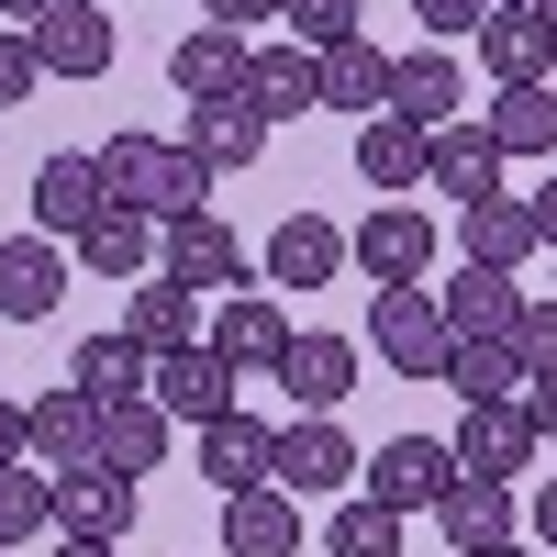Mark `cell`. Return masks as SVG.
I'll return each mask as SVG.
<instances>
[{"label": "cell", "mask_w": 557, "mask_h": 557, "mask_svg": "<svg viewBox=\"0 0 557 557\" xmlns=\"http://www.w3.org/2000/svg\"><path fill=\"white\" fill-rule=\"evenodd\" d=\"M368 346H380L391 380H446V357H457L435 290H380V312H368Z\"/></svg>", "instance_id": "3957f363"}, {"label": "cell", "mask_w": 557, "mask_h": 557, "mask_svg": "<svg viewBox=\"0 0 557 557\" xmlns=\"http://www.w3.org/2000/svg\"><path fill=\"white\" fill-rule=\"evenodd\" d=\"M146 380H157V357L134 346L123 323H112V335H89V346L67 357V391H89L101 412H123V401H146Z\"/></svg>", "instance_id": "44dd1931"}, {"label": "cell", "mask_w": 557, "mask_h": 557, "mask_svg": "<svg viewBox=\"0 0 557 557\" xmlns=\"http://www.w3.org/2000/svg\"><path fill=\"white\" fill-rule=\"evenodd\" d=\"M446 391H457V401H524V357H513V335L457 346V357H446Z\"/></svg>", "instance_id": "d6a6232c"}, {"label": "cell", "mask_w": 557, "mask_h": 557, "mask_svg": "<svg viewBox=\"0 0 557 557\" xmlns=\"http://www.w3.org/2000/svg\"><path fill=\"white\" fill-rule=\"evenodd\" d=\"M101 212H112L101 157H45V168H34V223H45V235H89Z\"/></svg>", "instance_id": "5bb4252c"}, {"label": "cell", "mask_w": 557, "mask_h": 557, "mask_svg": "<svg viewBox=\"0 0 557 557\" xmlns=\"http://www.w3.org/2000/svg\"><path fill=\"white\" fill-rule=\"evenodd\" d=\"M212 346L235 357V368H278V357H290V312H278L268 290H223V312H212Z\"/></svg>", "instance_id": "4316f807"}, {"label": "cell", "mask_w": 557, "mask_h": 557, "mask_svg": "<svg viewBox=\"0 0 557 557\" xmlns=\"http://www.w3.org/2000/svg\"><path fill=\"white\" fill-rule=\"evenodd\" d=\"M491 12H535V0H491Z\"/></svg>", "instance_id": "f907efd6"}, {"label": "cell", "mask_w": 557, "mask_h": 557, "mask_svg": "<svg viewBox=\"0 0 557 557\" xmlns=\"http://www.w3.org/2000/svg\"><path fill=\"white\" fill-rule=\"evenodd\" d=\"M480 134L502 157H557V89L535 78V89H502V101L480 112Z\"/></svg>", "instance_id": "1f68e13d"}, {"label": "cell", "mask_w": 557, "mask_h": 557, "mask_svg": "<svg viewBox=\"0 0 557 557\" xmlns=\"http://www.w3.org/2000/svg\"><path fill=\"white\" fill-rule=\"evenodd\" d=\"M57 557H112V546H89V535H57Z\"/></svg>", "instance_id": "c3c4849f"}, {"label": "cell", "mask_w": 557, "mask_h": 557, "mask_svg": "<svg viewBox=\"0 0 557 557\" xmlns=\"http://www.w3.org/2000/svg\"><path fill=\"white\" fill-rule=\"evenodd\" d=\"M157 268L178 278V290H246V246L223 235L212 212H190V223H168V235H157Z\"/></svg>", "instance_id": "4fadbf2b"}, {"label": "cell", "mask_w": 557, "mask_h": 557, "mask_svg": "<svg viewBox=\"0 0 557 557\" xmlns=\"http://www.w3.org/2000/svg\"><path fill=\"white\" fill-rule=\"evenodd\" d=\"M435 312H446L457 346H480V335H513V323H524V290H513L502 268H457L446 290H435Z\"/></svg>", "instance_id": "ac0fdd59"}, {"label": "cell", "mask_w": 557, "mask_h": 557, "mask_svg": "<svg viewBox=\"0 0 557 557\" xmlns=\"http://www.w3.org/2000/svg\"><path fill=\"white\" fill-rule=\"evenodd\" d=\"M235 380H246V368H235V357H223V346L201 335V346H168V357H157L146 401L168 412V424H190V435H201V424H223V412H235Z\"/></svg>", "instance_id": "7a4b0ae2"}, {"label": "cell", "mask_w": 557, "mask_h": 557, "mask_svg": "<svg viewBox=\"0 0 557 557\" xmlns=\"http://www.w3.org/2000/svg\"><path fill=\"white\" fill-rule=\"evenodd\" d=\"M246 67H257V45H246L235 23H212V12L168 45V78H178V101H190V112H201V101H246Z\"/></svg>", "instance_id": "8992f818"}, {"label": "cell", "mask_w": 557, "mask_h": 557, "mask_svg": "<svg viewBox=\"0 0 557 557\" xmlns=\"http://www.w3.org/2000/svg\"><path fill=\"white\" fill-rule=\"evenodd\" d=\"M480 557H535V546H524V535H513V546H480Z\"/></svg>", "instance_id": "681fc988"}, {"label": "cell", "mask_w": 557, "mask_h": 557, "mask_svg": "<svg viewBox=\"0 0 557 557\" xmlns=\"http://www.w3.org/2000/svg\"><path fill=\"white\" fill-rule=\"evenodd\" d=\"M491 178H502V146H491L480 123H446L435 146H424V190H435V201H457V212L491 201Z\"/></svg>", "instance_id": "603a6c76"}, {"label": "cell", "mask_w": 557, "mask_h": 557, "mask_svg": "<svg viewBox=\"0 0 557 557\" xmlns=\"http://www.w3.org/2000/svg\"><path fill=\"white\" fill-rule=\"evenodd\" d=\"M535 235L557 246V178H546V190H535Z\"/></svg>", "instance_id": "7dc6e473"}, {"label": "cell", "mask_w": 557, "mask_h": 557, "mask_svg": "<svg viewBox=\"0 0 557 557\" xmlns=\"http://www.w3.org/2000/svg\"><path fill=\"white\" fill-rule=\"evenodd\" d=\"M446 446H457V469H469V480H502V491H513V480L535 469L546 435L524 424V401H469V424H457Z\"/></svg>", "instance_id": "ba28073f"}, {"label": "cell", "mask_w": 557, "mask_h": 557, "mask_svg": "<svg viewBox=\"0 0 557 557\" xmlns=\"http://www.w3.org/2000/svg\"><path fill=\"white\" fill-rule=\"evenodd\" d=\"M435 524H446V546H457V557L513 546V491H502V480H457V491L435 502Z\"/></svg>", "instance_id": "f546056e"}, {"label": "cell", "mask_w": 557, "mask_h": 557, "mask_svg": "<svg viewBox=\"0 0 557 557\" xmlns=\"http://www.w3.org/2000/svg\"><path fill=\"white\" fill-rule=\"evenodd\" d=\"M357 469H368V457L346 446V424H335V412H301V424H278V491H290V502L357 491Z\"/></svg>", "instance_id": "52a82bcc"}, {"label": "cell", "mask_w": 557, "mask_h": 557, "mask_svg": "<svg viewBox=\"0 0 557 557\" xmlns=\"http://www.w3.org/2000/svg\"><path fill=\"white\" fill-rule=\"evenodd\" d=\"M469 45H480V67H491L502 89H535V78L557 67V23H546V12H491Z\"/></svg>", "instance_id": "d6986e66"}, {"label": "cell", "mask_w": 557, "mask_h": 557, "mask_svg": "<svg viewBox=\"0 0 557 557\" xmlns=\"http://www.w3.org/2000/svg\"><path fill=\"white\" fill-rule=\"evenodd\" d=\"M157 235H168V223H146V212L112 201V212L78 235V268H101V278H157Z\"/></svg>", "instance_id": "4dcf8cb0"}, {"label": "cell", "mask_w": 557, "mask_h": 557, "mask_svg": "<svg viewBox=\"0 0 557 557\" xmlns=\"http://www.w3.org/2000/svg\"><path fill=\"white\" fill-rule=\"evenodd\" d=\"M45 12H57V0H0V23H12V34H34Z\"/></svg>", "instance_id": "bcb514c9"}, {"label": "cell", "mask_w": 557, "mask_h": 557, "mask_svg": "<svg viewBox=\"0 0 557 557\" xmlns=\"http://www.w3.org/2000/svg\"><path fill=\"white\" fill-rule=\"evenodd\" d=\"M57 524V469H0V546H23V535H45Z\"/></svg>", "instance_id": "8d00e7d4"}, {"label": "cell", "mask_w": 557, "mask_h": 557, "mask_svg": "<svg viewBox=\"0 0 557 557\" xmlns=\"http://www.w3.org/2000/svg\"><path fill=\"white\" fill-rule=\"evenodd\" d=\"M412 23H424L435 45H457V34H480V23H491V0H412Z\"/></svg>", "instance_id": "60d3db41"}, {"label": "cell", "mask_w": 557, "mask_h": 557, "mask_svg": "<svg viewBox=\"0 0 557 557\" xmlns=\"http://www.w3.org/2000/svg\"><path fill=\"white\" fill-rule=\"evenodd\" d=\"M101 469H123V480L168 469V412H157V401H123L112 424H101Z\"/></svg>", "instance_id": "e575fe53"}, {"label": "cell", "mask_w": 557, "mask_h": 557, "mask_svg": "<svg viewBox=\"0 0 557 557\" xmlns=\"http://www.w3.org/2000/svg\"><path fill=\"white\" fill-rule=\"evenodd\" d=\"M201 480L223 502H246L278 480V424H257V412H223V424H201Z\"/></svg>", "instance_id": "9c48e42d"}, {"label": "cell", "mask_w": 557, "mask_h": 557, "mask_svg": "<svg viewBox=\"0 0 557 557\" xmlns=\"http://www.w3.org/2000/svg\"><path fill=\"white\" fill-rule=\"evenodd\" d=\"M513 357H524V380H557V301H524V323H513Z\"/></svg>", "instance_id": "f35d334b"}, {"label": "cell", "mask_w": 557, "mask_h": 557, "mask_svg": "<svg viewBox=\"0 0 557 557\" xmlns=\"http://www.w3.org/2000/svg\"><path fill=\"white\" fill-rule=\"evenodd\" d=\"M278 23H290V45H312V57H335V45H357V0H278Z\"/></svg>", "instance_id": "74e56055"}, {"label": "cell", "mask_w": 557, "mask_h": 557, "mask_svg": "<svg viewBox=\"0 0 557 557\" xmlns=\"http://www.w3.org/2000/svg\"><path fill=\"white\" fill-rule=\"evenodd\" d=\"M57 535L123 546V535H134V480H123V469H67V480H57Z\"/></svg>", "instance_id": "9a60e30c"}, {"label": "cell", "mask_w": 557, "mask_h": 557, "mask_svg": "<svg viewBox=\"0 0 557 557\" xmlns=\"http://www.w3.org/2000/svg\"><path fill=\"white\" fill-rule=\"evenodd\" d=\"M0 557H23V546H0Z\"/></svg>", "instance_id": "f5cc1de1"}, {"label": "cell", "mask_w": 557, "mask_h": 557, "mask_svg": "<svg viewBox=\"0 0 557 557\" xmlns=\"http://www.w3.org/2000/svg\"><path fill=\"white\" fill-rule=\"evenodd\" d=\"M323 101H335V112H391V57H380V45H335V57H323Z\"/></svg>", "instance_id": "836d02e7"}, {"label": "cell", "mask_w": 557, "mask_h": 557, "mask_svg": "<svg viewBox=\"0 0 557 557\" xmlns=\"http://www.w3.org/2000/svg\"><path fill=\"white\" fill-rule=\"evenodd\" d=\"M123 335L146 346V357H168V346H201V290H178L168 268H157V278H134V290H123Z\"/></svg>", "instance_id": "ffe728a7"}, {"label": "cell", "mask_w": 557, "mask_h": 557, "mask_svg": "<svg viewBox=\"0 0 557 557\" xmlns=\"http://www.w3.org/2000/svg\"><path fill=\"white\" fill-rule=\"evenodd\" d=\"M45 89V67H34V34H0V112H23Z\"/></svg>", "instance_id": "ab89813d"}, {"label": "cell", "mask_w": 557, "mask_h": 557, "mask_svg": "<svg viewBox=\"0 0 557 557\" xmlns=\"http://www.w3.org/2000/svg\"><path fill=\"white\" fill-rule=\"evenodd\" d=\"M457 246H469V268H502V278H513V268L546 246V235H535V201H502V190H491V201H469Z\"/></svg>", "instance_id": "83f0119b"}, {"label": "cell", "mask_w": 557, "mask_h": 557, "mask_svg": "<svg viewBox=\"0 0 557 557\" xmlns=\"http://www.w3.org/2000/svg\"><path fill=\"white\" fill-rule=\"evenodd\" d=\"M346 268H357V257H346V235H335L323 212H290V223L268 235V290H335Z\"/></svg>", "instance_id": "7c38bea8"}, {"label": "cell", "mask_w": 557, "mask_h": 557, "mask_svg": "<svg viewBox=\"0 0 557 557\" xmlns=\"http://www.w3.org/2000/svg\"><path fill=\"white\" fill-rule=\"evenodd\" d=\"M524 535H535V546H546V557H557V480H546V491H535V513H524Z\"/></svg>", "instance_id": "f6af8a7d"}, {"label": "cell", "mask_w": 557, "mask_h": 557, "mask_svg": "<svg viewBox=\"0 0 557 557\" xmlns=\"http://www.w3.org/2000/svg\"><path fill=\"white\" fill-rule=\"evenodd\" d=\"M524 424H535V435H557V380H524Z\"/></svg>", "instance_id": "ee69618b"}, {"label": "cell", "mask_w": 557, "mask_h": 557, "mask_svg": "<svg viewBox=\"0 0 557 557\" xmlns=\"http://www.w3.org/2000/svg\"><path fill=\"white\" fill-rule=\"evenodd\" d=\"M323 557H401V513L391 502H335V524H323Z\"/></svg>", "instance_id": "d590c367"}, {"label": "cell", "mask_w": 557, "mask_h": 557, "mask_svg": "<svg viewBox=\"0 0 557 557\" xmlns=\"http://www.w3.org/2000/svg\"><path fill=\"white\" fill-rule=\"evenodd\" d=\"M101 178H112V201L146 212V223H190V212L212 201L201 146H168V134H112V146H101Z\"/></svg>", "instance_id": "6da1fadb"}, {"label": "cell", "mask_w": 557, "mask_h": 557, "mask_svg": "<svg viewBox=\"0 0 557 557\" xmlns=\"http://www.w3.org/2000/svg\"><path fill=\"white\" fill-rule=\"evenodd\" d=\"M457 101H469V78H457L446 45H412V57H391V112H401V123L446 134V123H457Z\"/></svg>", "instance_id": "2e32d148"}, {"label": "cell", "mask_w": 557, "mask_h": 557, "mask_svg": "<svg viewBox=\"0 0 557 557\" xmlns=\"http://www.w3.org/2000/svg\"><path fill=\"white\" fill-rule=\"evenodd\" d=\"M346 257L368 268V290H424V268H435V212H412V201H380L346 235Z\"/></svg>", "instance_id": "277c9868"}, {"label": "cell", "mask_w": 557, "mask_h": 557, "mask_svg": "<svg viewBox=\"0 0 557 557\" xmlns=\"http://www.w3.org/2000/svg\"><path fill=\"white\" fill-rule=\"evenodd\" d=\"M201 12H212V23H235V34H246V23H278V0H201Z\"/></svg>", "instance_id": "7bdbcfd3"}, {"label": "cell", "mask_w": 557, "mask_h": 557, "mask_svg": "<svg viewBox=\"0 0 557 557\" xmlns=\"http://www.w3.org/2000/svg\"><path fill=\"white\" fill-rule=\"evenodd\" d=\"M178 146H201L212 178H223V168H257V157H268V112H257V101H201Z\"/></svg>", "instance_id": "f1b7e54d"}, {"label": "cell", "mask_w": 557, "mask_h": 557, "mask_svg": "<svg viewBox=\"0 0 557 557\" xmlns=\"http://www.w3.org/2000/svg\"><path fill=\"white\" fill-rule=\"evenodd\" d=\"M34 67L45 78H101L112 67V12L101 0H57V12L34 23Z\"/></svg>", "instance_id": "8fae6325"}, {"label": "cell", "mask_w": 557, "mask_h": 557, "mask_svg": "<svg viewBox=\"0 0 557 557\" xmlns=\"http://www.w3.org/2000/svg\"><path fill=\"white\" fill-rule=\"evenodd\" d=\"M246 101L268 112V134H278V123H301V112L323 101V57H312V45H257V67H246Z\"/></svg>", "instance_id": "7402d4cb"}, {"label": "cell", "mask_w": 557, "mask_h": 557, "mask_svg": "<svg viewBox=\"0 0 557 557\" xmlns=\"http://www.w3.org/2000/svg\"><path fill=\"white\" fill-rule=\"evenodd\" d=\"M223 557H301V502L290 491H246V502H223Z\"/></svg>", "instance_id": "484cf974"}, {"label": "cell", "mask_w": 557, "mask_h": 557, "mask_svg": "<svg viewBox=\"0 0 557 557\" xmlns=\"http://www.w3.org/2000/svg\"><path fill=\"white\" fill-rule=\"evenodd\" d=\"M268 380H290L301 412H335V401L357 391V335H290V357H278Z\"/></svg>", "instance_id": "d4e9b609"}, {"label": "cell", "mask_w": 557, "mask_h": 557, "mask_svg": "<svg viewBox=\"0 0 557 557\" xmlns=\"http://www.w3.org/2000/svg\"><path fill=\"white\" fill-rule=\"evenodd\" d=\"M101 424H112V412L89 401V391H67V380L34 391V457H45L57 480H67V469H101Z\"/></svg>", "instance_id": "30bf717a"}, {"label": "cell", "mask_w": 557, "mask_h": 557, "mask_svg": "<svg viewBox=\"0 0 557 557\" xmlns=\"http://www.w3.org/2000/svg\"><path fill=\"white\" fill-rule=\"evenodd\" d=\"M357 480H368V502H391V513H435V502L469 480V469H457V446H446V435H391Z\"/></svg>", "instance_id": "5b68a950"}, {"label": "cell", "mask_w": 557, "mask_h": 557, "mask_svg": "<svg viewBox=\"0 0 557 557\" xmlns=\"http://www.w3.org/2000/svg\"><path fill=\"white\" fill-rule=\"evenodd\" d=\"M424 146H435L424 123H401V112H368V123H357V178H368L380 201L424 190Z\"/></svg>", "instance_id": "e0dca14e"}, {"label": "cell", "mask_w": 557, "mask_h": 557, "mask_svg": "<svg viewBox=\"0 0 557 557\" xmlns=\"http://www.w3.org/2000/svg\"><path fill=\"white\" fill-rule=\"evenodd\" d=\"M12 457H34V401L0 391V469H12Z\"/></svg>", "instance_id": "b9f144b4"}, {"label": "cell", "mask_w": 557, "mask_h": 557, "mask_svg": "<svg viewBox=\"0 0 557 557\" xmlns=\"http://www.w3.org/2000/svg\"><path fill=\"white\" fill-rule=\"evenodd\" d=\"M535 12H546V23H557V0H535Z\"/></svg>", "instance_id": "816d5d0a"}, {"label": "cell", "mask_w": 557, "mask_h": 557, "mask_svg": "<svg viewBox=\"0 0 557 557\" xmlns=\"http://www.w3.org/2000/svg\"><path fill=\"white\" fill-rule=\"evenodd\" d=\"M57 301H67V257L45 235H12L0 246V323H45Z\"/></svg>", "instance_id": "cb8c5ba5"}]
</instances>
